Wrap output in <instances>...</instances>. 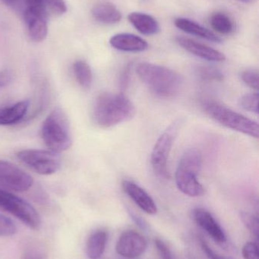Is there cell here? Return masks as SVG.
<instances>
[{
  "label": "cell",
  "instance_id": "cell-23",
  "mask_svg": "<svg viewBox=\"0 0 259 259\" xmlns=\"http://www.w3.org/2000/svg\"><path fill=\"white\" fill-rule=\"evenodd\" d=\"M197 75L201 80L205 82H221L225 79V75L220 69L208 65L199 67Z\"/></svg>",
  "mask_w": 259,
  "mask_h": 259
},
{
  "label": "cell",
  "instance_id": "cell-32",
  "mask_svg": "<svg viewBox=\"0 0 259 259\" xmlns=\"http://www.w3.org/2000/svg\"><path fill=\"white\" fill-rule=\"evenodd\" d=\"M13 74L9 69L0 71V89L6 88L12 82Z\"/></svg>",
  "mask_w": 259,
  "mask_h": 259
},
{
  "label": "cell",
  "instance_id": "cell-9",
  "mask_svg": "<svg viewBox=\"0 0 259 259\" xmlns=\"http://www.w3.org/2000/svg\"><path fill=\"white\" fill-rule=\"evenodd\" d=\"M33 178L21 167L0 160V188L9 192L27 191L33 186Z\"/></svg>",
  "mask_w": 259,
  "mask_h": 259
},
{
  "label": "cell",
  "instance_id": "cell-21",
  "mask_svg": "<svg viewBox=\"0 0 259 259\" xmlns=\"http://www.w3.org/2000/svg\"><path fill=\"white\" fill-rule=\"evenodd\" d=\"M75 77L84 89H89L92 84L93 74L91 67L85 61H76L73 65Z\"/></svg>",
  "mask_w": 259,
  "mask_h": 259
},
{
  "label": "cell",
  "instance_id": "cell-12",
  "mask_svg": "<svg viewBox=\"0 0 259 259\" xmlns=\"http://www.w3.org/2000/svg\"><path fill=\"white\" fill-rule=\"evenodd\" d=\"M193 217L195 222L205 231L216 243L225 244L227 242L226 234L218 222L209 211L198 208L193 210Z\"/></svg>",
  "mask_w": 259,
  "mask_h": 259
},
{
  "label": "cell",
  "instance_id": "cell-28",
  "mask_svg": "<svg viewBox=\"0 0 259 259\" xmlns=\"http://www.w3.org/2000/svg\"><path fill=\"white\" fill-rule=\"evenodd\" d=\"M241 79L249 88L258 91L259 88V74L258 70H245V71L242 72Z\"/></svg>",
  "mask_w": 259,
  "mask_h": 259
},
{
  "label": "cell",
  "instance_id": "cell-35",
  "mask_svg": "<svg viewBox=\"0 0 259 259\" xmlns=\"http://www.w3.org/2000/svg\"><path fill=\"white\" fill-rule=\"evenodd\" d=\"M243 1L248 2V1H249V0H243Z\"/></svg>",
  "mask_w": 259,
  "mask_h": 259
},
{
  "label": "cell",
  "instance_id": "cell-3",
  "mask_svg": "<svg viewBox=\"0 0 259 259\" xmlns=\"http://www.w3.org/2000/svg\"><path fill=\"white\" fill-rule=\"evenodd\" d=\"M202 163V153L196 149H188L181 157L175 180L178 189L184 194L191 197H199L205 193L203 186L198 180Z\"/></svg>",
  "mask_w": 259,
  "mask_h": 259
},
{
  "label": "cell",
  "instance_id": "cell-13",
  "mask_svg": "<svg viewBox=\"0 0 259 259\" xmlns=\"http://www.w3.org/2000/svg\"><path fill=\"white\" fill-rule=\"evenodd\" d=\"M125 193L147 214L154 215L158 212V207L152 196L133 181H124L122 184Z\"/></svg>",
  "mask_w": 259,
  "mask_h": 259
},
{
  "label": "cell",
  "instance_id": "cell-22",
  "mask_svg": "<svg viewBox=\"0 0 259 259\" xmlns=\"http://www.w3.org/2000/svg\"><path fill=\"white\" fill-rule=\"evenodd\" d=\"M210 22L212 28L221 34H230L234 31V22L226 14L216 12L211 16Z\"/></svg>",
  "mask_w": 259,
  "mask_h": 259
},
{
  "label": "cell",
  "instance_id": "cell-18",
  "mask_svg": "<svg viewBox=\"0 0 259 259\" xmlns=\"http://www.w3.org/2000/svg\"><path fill=\"white\" fill-rule=\"evenodd\" d=\"M129 22L143 35H154L159 32L158 21L145 13L132 12L128 16Z\"/></svg>",
  "mask_w": 259,
  "mask_h": 259
},
{
  "label": "cell",
  "instance_id": "cell-24",
  "mask_svg": "<svg viewBox=\"0 0 259 259\" xmlns=\"http://www.w3.org/2000/svg\"><path fill=\"white\" fill-rule=\"evenodd\" d=\"M240 105L243 109L252 113H258V94H246L240 100Z\"/></svg>",
  "mask_w": 259,
  "mask_h": 259
},
{
  "label": "cell",
  "instance_id": "cell-14",
  "mask_svg": "<svg viewBox=\"0 0 259 259\" xmlns=\"http://www.w3.org/2000/svg\"><path fill=\"white\" fill-rule=\"evenodd\" d=\"M176 42L184 50L201 59L210 62H224L226 60V56L221 52L196 42L190 38L178 36Z\"/></svg>",
  "mask_w": 259,
  "mask_h": 259
},
{
  "label": "cell",
  "instance_id": "cell-10",
  "mask_svg": "<svg viewBox=\"0 0 259 259\" xmlns=\"http://www.w3.org/2000/svg\"><path fill=\"white\" fill-rule=\"evenodd\" d=\"M145 238L138 232L125 231L117 241L116 251L119 255L126 258L141 256L147 249Z\"/></svg>",
  "mask_w": 259,
  "mask_h": 259
},
{
  "label": "cell",
  "instance_id": "cell-8",
  "mask_svg": "<svg viewBox=\"0 0 259 259\" xmlns=\"http://www.w3.org/2000/svg\"><path fill=\"white\" fill-rule=\"evenodd\" d=\"M16 157L27 167L41 175H51L60 169L59 153L43 149H24L17 152Z\"/></svg>",
  "mask_w": 259,
  "mask_h": 259
},
{
  "label": "cell",
  "instance_id": "cell-29",
  "mask_svg": "<svg viewBox=\"0 0 259 259\" xmlns=\"http://www.w3.org/2000/svg\"><path fill=\"white\" fill-rule=\"evenodd\" d=\"M242 253L244 259H259L258 245L254 242L246 243L243 246Z\"/></svg>",
  "mask_w": 259,
  "mask_h": 259
},
{
  "label": "cell",
  "instance_id": "cell-15",
  "mask_svg": "<svg viewBox=\"0 0 259 259\" xmlns=\"http://www.w3.org/2000/svg\"><path fill=\"white\" fill-rule=\"evenodd\" d=\"M111 47L123 52L138 53L147 50L149 44L142 38L132 33H118L109 39Z\"/></svg>",
  "mask_w": 259,
  "mask_h": 259
},
{
  "label": "cell",
  "instance_id": "cell-7",
  "mask_svg": "<svg viewBox=\"0 0 259 259\" xmlns=\"http://www.w3.org/2000/svg\"><path fill=\"white\" fill-rule=\"evenodd\" d=\"M0 208L10 213L33 230H38L41 220L39 213L29 202L11 192L0 188Z\"/></svg>",
  "mask_w": 259,
  "mask_h": 259
},
{
  "label": "cell",
  "instance_id": "cell-1",
  "mask_svg": "<svg viewBox=\"0 0 259 259\" xmlns=\"http://www.w3.org/2000/svg\"><path fill=\"white\" fill-rule=\"evenodd\" d=\"M135 114V106L123 94L103 93L96 98L93 106V121L102 128H109L129 121Z\"/></svg>",
  "mask_w": 259,
  "mask_h": 259
},
{
  "label": "cell",
  "instance_id": "cell-6",
  "mask_svg": "<svg viewBox=\"0 0 259 259\" xmlns=\"http://www.w3.org/2000/svg\"><path fill=\"white\" fill-rule=\"evenodd\" d=\"M182 124V120L179 118L173 121L160 136L154 146L151 163L155 175L161 179H167L170 177L169 156Z\"/></svg>",
  "mask_w": 259,
  "mask_h": 259
},
{
  "label": "cell",
  "instance_id": "cell-36",
  "mask_svg": "<svg viewBox=\"0 0 259 259\" xmlns=\"http://www.w3.org/2000/svg\"><path fill=\"white\" fill-rule=\"evenodd\" d=\"M10 1H11V2H12V0H10Z\"/></svg>",
  "mask_w": 259,
  "mask_h": 259
},
{
  "label": "cell",
  "instance_id": "cell-2",
  "mask_svg": "<svg viewBox=\"0 0 259 259\" xmlns=\"http://www.w3.org/2000/svg\"><path fill=\"white\" fill-rule=\"evenodd\" d=\"M136 72L150 91L161 98L176 97L182 89V77L167 67L141 62L137 65Z\"/></svg>",
  "mask_w": 259,
  "mask_h": 259
},
{
  "label": "cell",
  "instance_id": "cell-16",
  "mask_svg": "<svg viewBox=\"0 0 259 259\" xmlns=\"http://www.w3.org/2000/svg\"><path fill=\"white\" fill-rule=\"evenodd\" d=\"M30 107L28 100L18 102L9 106L0 108V126H11L24 119Z\"/></svg>",
  "mask_w": 259,
  "mask_h": 259
},
{
  "label": "cell",
  "instance_id": "cell-33",
  "mask_svg": "<svg viewBox=\"0 0 259 259\" xmlns=\"http://www.w3.org/2000/svg\"><path fill=\"white\" fill-rule=\"evenodd\" d=\"M22 259H46L44 254L39 249H29L24 252Z\"/></svg>",
  "mask_w": 259,
  "mask_h": 259
},
{
  "label": "cell",
  "instance_id": "cell-11",
  "mask_svg": "<svg viewBox=\"0 0 259 259\" xmlns=\"http://www.w3.org/2000/svg\"><path fill=\"white\" fill-rule=\"evenodd\" d=\"M29 36L34 42L44 41L47 36V14L41 9H29L23 12Z\"/></svg>",
  "mask_w": 259,
  "mask_h": 259
},
{
  "label": "cell",
  "instance_id": "cell-31",
  "mask_svg": "<svg viewBox=\"0 0 259 259\" xmlns=\"http://www.w3.org/2000/svg\"><path fill=\"white\" fill-rule=\"evenodd\" d=\"M131 69H132V66L131 64H129L122 71L120 78V86L121 89L125 90L129 86L131 78Z\"/></svg>",
  "mask_w": 259,
  "mask_h": 259
},
{
  "label": "cell",
  "instance_id": "cell-20",
  "mask_svg": "<svg viewBox=\"0 0 259 259\" xmlns=\"http://www.w3.org/2000/svg\"><path fill=\"white\" fill-rule=\"evenodd\" d=\"M107 233L97 231L88 238L85 247L87 256L90 259H98L103 255L107 243Z\"/></svg>",
  "mask_w": 259,
  "mask_h": 259
},
{
  "label": "cell",
  "instance_id": "cell-17",
  "mask_svg": "<svg viewBox=\"0 0 259 259\" xmlns=\"http://www.w3.org/2000/svg\"><path fill=\"white\" fill-rule=\"evenodd\" d=\"M174 24L176 27L187 32L190 34L196 35L199 37L204 38L214 42H221V39L218 36L213 33L211 30L202 27L200 24L187 19V18H178L175 19Z\"/></svg>",
  "mask_w": 259,
  "mask_h": 259
},
{
  "label": "cell",
  "instance_id": "cell-30",
  "mask_svg": "<svg viewBox=\"0 0 259 259\" xmlns=\"http://www.w3.org/2000/svg\"><path fill=\"white\" fill-rule=\"evenodd\" d=\"M157 250L162 259H173L171 251L162 240H156L155 241Z\"/></svg>",
  "mask_w": 259,
  "mask_h": 259
},
{
  "label": "cell",
  "instance_id": "cell-5",
  "mask_svg": "<svg viewBox=\"0 0 259 259\" xmlns=\"http://www.w3.org/2000/svg\"><path fill=\"white\" fill-rule=\"evenodd\" d=\"M204 109L210 118L221 125L258 138L259 126L256 121L249 119L247 117L216 102H206L204 104Z\"/></svg>",
  "mask_w": 259,
  "mask_h": 259
},
{
  "label": "cell",
  "instance_id": "cell-25",
  "mask_svg": "<svg viewBox=\"0 0 259 259\" xmlns=\"http://www.w3.org/2000/svg\"><path fill=\"white\" fill-rule=\"evenodd\" d=\"M240 219L246 228L253 234L255 237H258L259 222L258 219L255 214L247 211L240 213Z\"/></svg>",
  "mask_w": 259,
  "mask_h": 259
},
{
  "label": "cell",
  "instance_id": "cell-19",
  "mask_svg": "<svg viewBox=\"0 0 259 259\" xmlns=\"http://www.w3.org/2000/svg\"><path fill=\"white\" fill-rule=\"evenodd\" d=\"M91 13L96 21L105 24H116L122 19L121 12L112 3H98L94 6Z\"/></svg>",
  "mask_w": 259,
  "mask_h": 259
},
{
  "label": "cell",
  "instance_id": "cell-27",
  "mask_svg": "<svg viewBox=\"0 0 259 259\" xmlns=\"http://www.w3.org/2000/svg\"><path fill=\"white\" fill-rule=\"evenodd\" d=\"M16 233L17 226L15 222L9 218L0 214V237H10Z\"/></svg>",
  "mask_w": 259,
  "mask_h": 259
},
{
  "label": "cell",
  "instance_id": "cell-34",
  "mask_svg": "<svg viewBox=\"0 0 259 259\" xmlns=\"http://www.w3.org/2000/svg\"><path fill=\"white\" fill-rule=\"evenodd\" d=\"M201 244H202V248L203 249L204 252H205L207 256L209 259H231L226 258V257L220 256V255L216 254L203 240H201Z\"/></svg>",
  "mask_w": 259,
  "mask_h": 259
},
{
  "label": "cell",
  "instance_id": "cell-26",
  "mask_svg": "<svg viewBox=\"0 0 259 259\" xmlns=\"http://www.w3.org/2000/svg\"><path fill=\"white\" fill-rule=\"evenodd\" d=\"M43 6L47 15L50 12L54 15H60L67 11L66 4L64 0H43Z\"/></svg>",
  "mask_w": 259,
  "mask_h": 259
},
{
  "label": "cell",
  "instance_id": "cell-4",
  "mask_svg": "<svg viewBox=\"0 0 259 259\" xmlns=\"http://www.w3.org/2000/svg\"><path fill=\"white\" fill-rule=\"evenodd\" d=\"M41 137L49 150L61 153L72 145L71 131L66 114L55 108L45 118L41 127Z\"/></svg>",
  "mask_w": 259,
  "mask_h": 259
}]
</instances>
